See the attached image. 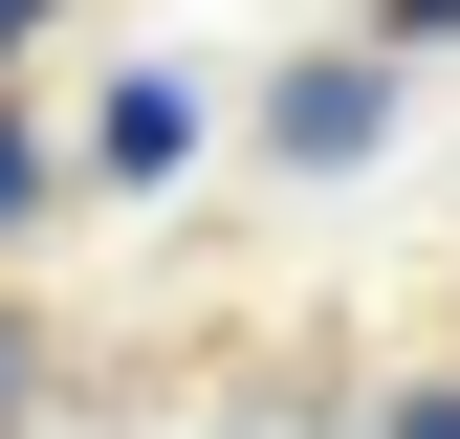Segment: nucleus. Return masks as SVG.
Instances as JSON below:
<instances>
[{
  "instance_id": "obj_1",
  "label": "nucleus",
  "mask_w": 460,
  "mask_h": 439,
  "mask_svg": "<svg viewBox=\"0 0 460 439\" xmlns=\"http://www.w3.org/2000/svg\"><path fill=\"white\" fill-rule=\"evenodd\" d=\"M373 110H394L373 67H285V88H263V154H307V176H329V154H373Z\"/></svg>"
},
{
  "instance_id": "obj_2",
  "label": "nucleus",
  "mask_w": 460,
  "mask_h": 439,
  "mask_svg": "<svg viewBox=\"0 0 460 439\" xmlns=\"http://www.w3.org/2000/svg\"><path fill=\"white\" fill-rule=\"evenodd\" d=\"M22 176H44V154H22V110H0V220H22Z\"/></svg>"
},
{
  "instance_id": "obj_3",
  "label": "nucleus",
  "mask_w": 460,
  "mask_h": 439,
  "mask_svg": "<svg viewBox=\"0 0 460 439\" xmlns=\"http://www.w3.org/2000/svg\"><path fill=\"white\" fill-rule=\"evenodd\" d=\"M438 22H460V0H394V44H438Z\"/></svg>"
},
{
  "instance_id": "obj_4",
  "label": "nucleus",
  "mask_w": 460,
  "mask_h": 439,
  "mask_svg": "<svg viewBox=\"0 0 460 439\" xmlns=\"http://www.w3.org/2000/svg\"><path fill=\"white\" fill-rule=\"evenodd\" d=\"M22 22H44V0H0V44H22Z\"/></svg>"
}]
</instances>
